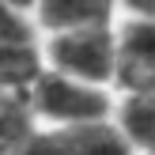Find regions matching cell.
<instances>
[{
    "mask_svg": "<svg viewBox=\"0 0 155 155\" xmlns=\"http://www.w3.org/2000/svg\"><path fill=\"white\" fill-rule=\"evenodd\" d=\"M30 114L42 129H76V125H98V121H114L117 110V91L98 87V83H83L72 76H61L45 68L27 91Z\"/></svg>",
    "mask_w": 155,
    "mask_h": 155,
    "instance_id": "6da1fadb",
    "label": "cell"
},
{
    "mask_svg": "<svg viewBox=\"0 0 155 155\" xmlns=\"http://www.w3.org/2000/svg\"><path fill=\"white\" fill-rule=\"evenodd\" d=\"M45 68L117 91V23L45 34Z\"/></svg>",
    "mask_w": 155,
    "mask_h": 155,
    "instance_id": "7a4b0ae2",
    "label": "cell"
},
{
    "mask_svg": "<svg viewBox=\"0 0 155 155\" xmlns=\"http://www.w3.org/2000/svg\"><path fill=\"white\" fill-rule=\"evenodd\" d=\"M45 72V30L30 8L0 4V91L27 95Z\"/></svg>",
    "mask_w": 155,
    "mask_h": 155,
    "instance_id": "3957f363",
    "label": "cell"
},
{
    "mask_svg": "<svg viewBox=\"0 0 155 155\" xmlns=\"http://www.w3.org/2000/svg\"><path fill=\"white\" fill-rule=\"evenodd\" d=\"M23 155H133V151L114 121H98V125H76V129L38 125Z\"/></svg>",
    "mask_w": 155,
    "mask_h": 155,
    "instance_id": "277c9868",
    "label": "cell"
},
{
    "mask_svg": "<svg viewBox=\"0 0 155 155\" xmlns=\"http://www.w3.org/2000/svg\"><path fill=\"white\" fill-rule=\"evenodd\" d=\"M117 91H155V23L117 19Z\"/></svg>",
    "mask_w": 155,
    "mask_h": 155,
    "instance_id": "5b68a950",
    "label": "cell"
},
{
    "mask_svg": "<svg viewBox=\"0 0 155 155\" xmlns=\"http://www.w3.org/2000/svg\"><path fill=\"white\" fill-rule=\"evenodd\" d=\"M34 15L45 34L72 27H102L121 19V0H38Z\"/></svg>",
    "mask_w": 155,
    "mask_h": 155,
    "instance_id": "8992f818",
    "label": "cell"
},
{
    "mask_svg": "<svg viewBox=\"0 0 155 155\" xmlns=\"http://www.w3.org/2000/svg\"><path fill=\"white\" fill-rule=\"evenodd\" d=\"M114 125L133 155H155V91H117Z\"/></svg>",
    "mask_w": 155,
    "mask_h": 155,
    "instance_id": "52a82bcc",
    "label": "cell"
},
{
    "mask_svg": "<svg viewBox=\"0 0 155 155\" xmlns=\"http://www.w3.org/2000/svg\"><path fill=\"white\" fill-rule=\"evenodd\" d=\"M34 133H38V121L30 114L27 95L0 91V155H23Z\"/></svg>",
    "mask_w": 155,
    "mask_h": 155,
    "instance_id": "ba28073f",
    "label": "cell"
},
{
    "mask_svg": "<svg viewBox=\"0 0 155 155\" xmlns=\"http://www.w3.org/2000/svg\"><path fill=\"white\" fill-rule=\"evenodd\" d=\"M121 15H136V19L155 23V0H121Z\"/></svg>",
    "mask_w": 155,
    "mask_h": 155,
    "instance_id": "9c48e42d",
    "label": "cell"
},
{
    "mask_svg": "<svg viewBox=\"0 0 155 155\" xmlns=\"http://www.w3.org/2000/svg\"><path fill=\"white\" fill-rule=\"evenodd\" d=\"M0 4H15V8H30V12H34L38 0H0Z\"/></svg>",
    "mask_w": 155,
    "mask_h": 155,
    "instance_id": "30bf717a",
    "label": "cell"
}]
</instances>
